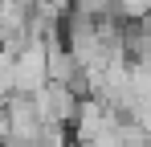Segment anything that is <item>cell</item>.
Instances as JSON below:
<instances>
[{
	"instance_id": "6da1fadb",
	"label": "cell",
	"mask_w": 151,
	"mask_h": 147,
	"mask_svg": "<svg viewBox=\"0 0 151 147\" xmlns=\"http://www.w3.org/2000/svg\"><path fill=\"white\" fill-rule=\"evenodd\" d=\"M33 102H37V115H41V122H45V127H53V131H74V119H78L82 98H78L70 86L45 82V86L33 94Z\"/></svg>"
},
{
	"instance_id": "7a4b0ae2",
	"label": "cell",
	"mask_w": 151,
	"mask_h": 147,
	"mask_svg": "<svg viewBox=\"0 0 151 147\" xmlns=\"http://www.w3.org/2000/svg\"><path fill=\"white\" fill-rule=\"evenodd\" d=\"M49 82V49L45 45H25L17 53V94H37Z\"/></svg>"
}]
</instances>
